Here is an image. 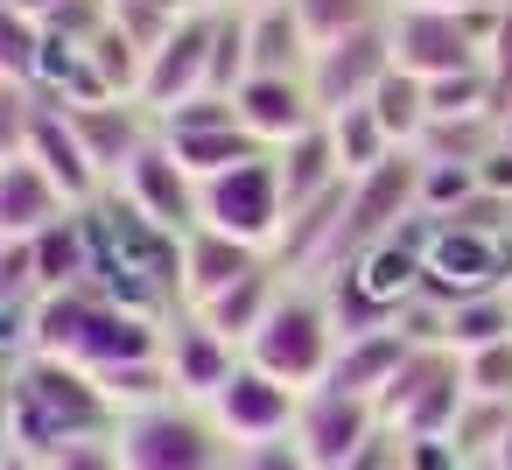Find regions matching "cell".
Here are the masks:
<instances>
[{"instance_id": "6da1fadb", "label": "cell", "mask_w": 512, "mask_h": 470, "mask_svg": "<svg viewBox=\"0 0 512 470\" xmlns=\"http://www.w3.org/2000/svg\"><path fill=\"white\" fill-rule=\"evenodd\" d=\"M85 232H92V288L169 323L183 316V281H176V253L183 239L148 225L120 190H106L99 204H85Z\"/></svg>"}, {"instance_id": "7a4b0ae2", "label": "cell", "mask_w": 512, "mask_h": 470, "mask_svg": "<svg viewBox=\"0 0 512 470\" xmlns=\"http://www.w3.org/2000/svg\"><path fill=\"white\" fill-rule=\"evenodd\" d=\"M162 337H169V323L99 295L92 281L36 302V351L64 358L78 372H113V365H134V358H162Z\"/></svg>"}, {"instance_id": "3957f363", "label": "cell", "mask_w": 512, "mask_h": 470, "mask_svg": "<svg viewBox=\"0 0 512 470\" xmlns=\"http://www.w3.org/2000/svg\"><path fill=\"white\" fill-rule=\"evenodd\" d=\"M113 428H120V414L106 407L92 372H78L64 358H43V351H29L15 365V449L57 456L71 442H99Z\"/></svg>"}, {"instance_id": "277c9868", "label": "cell", "mask_w": 512, "mask_h": 470, "mask_svg": "<svg viewBox=\"0 0 512 470\" xmlns=\"http://www.w3.org/2000/svg\"><path fill=\"white\" fill-rule=\"evenodd\" d=\"M113 449H120V470H232L239 463V442L197 400H162V407L120 414Z\"/></svg>"}, {"instance_id": "5b68a950", "label": "cell", "mask_w": 512, "mask_h": 470, "mask_svg": "<svg viewBox=\"0 0 512 470\" xmlns=\"http://www.w3.org/2000/svg\"><path fill=\"white\" fill-rule=\"evenodd\" d=\"M330 358H337V323H330V302L302 281H288L267 309V323L246 337V365H260L267 379L295 386V393H316L330 379Z\"/></svg>"}, {"instance_id": "8992f818", "label": "cell", "mask_w": 512, "mask_h": 470, "mask_svg": "<svg viewBox=\"0 0 512 470\" xmlns=\"http://www.w3.org/2000/svg\"><path fill=\"white\" fill-rule=\"evenodd\" d=\"M463 400H470L463 358L442 351V344H414L407 365L386 379V393H379L372 407H379V428H386L393 442H449Z\"/></svg>"}, {"instance_id": "52a82bcc", "label": "cell", "mask_w": 512, "mask_h": 470, "mask_svg": "<svg viewBox=\"0 0 512 470\" xmlns=\"http://www.w3.org/2000/svg\"><path fill=\"white\" fill-rule=\"evenodd\" d=\"M491 29H498V8H477V15H449V8H393V15H386L393 71H407V78H421V85L456 78V71H484Z\"/></svg>"}, {"instance_id": "ba28073f", "label": "cell", "mask_w": 512, "mask_h": 470, "mask_svg": "<svg viewBox=\"0 0 512 470\" xmlns=\"http://www.w3.org/2000/svg\"><path fill=\"white\" fill-rule=\"evenodd\" d=\"M197 225H211V232H225V239H246V246H260V253H274V239H281V225H288L274 155L211 176V183H204V204H197Z\"/></svg>"}, {"instance_id": "9c48e42d", "label": "cell", "mask_w": 512, "mask_h": 470, "mask_svg": "<svg viewBox=\"0 0 512 470\" xmlns=\"http://www.w3.org/2000/svg\"><path fill=\"white\" fill-rule=\"evenodd\" d=\"M386 71H393V43H386V22L379 29H358V36H344V43H323L316 57H309V99H316V113L323 120H337V113H351V106H372V92L386 85Z\"/></svg>"}, {"instance_id": "30bf717a", "label": "cell", "mask_w": 512, "mask_h": 470, "mask_svg": "<svg viewBox=\"0 0 512 470\" xmlns=\"http://www.w3.org/2000/svg\"><path fill=\"white\" fill-rule=\"evenodd\" d=\"M64 113H71L78 141H85V162L99 169L106 190L141 162V148L162 141V127H155V113L141 99H64Z\"/></svg>"}, {"instance_id": "8fae6325", "label": "cell", "mask_w": 512, "mask_h": 470, "mask_svg": "<svg viewBox=\"0 0 512 470\" xmlns=\"http://www.w3.org/2000/svg\"><path fill=\"white\" fill-rule=\"evenodd\" d=\"M386 428H379V407L358 400V393H337V386H316L302 393V414H295V442L309 449L316 470H344L358 449H372Z\"/></svg>"}, {"instance_id": "7c38bea8", "label": "cell", "mask_w": 512, "mask_h": 470, "mask_svg": "<svg viewBox=\"0 0 512 470\" xmlns=\"http://www.w3.org/2000/svg\"><path fill=\"white\" fill-rule=\"evenodd\" d=\"M295 414H302V393L281 386V379H267L260 365H239V372L218 386V400H211V421H218L239 449H246V442L295 435Z\"/></svg>"}, {"instance_id": "4fadbf2b", "label": "cell", "mask_w": 512, "mask_h": 470, "mask_svg": "<svg viewBox=\"0 0 512 470\" xmlns=\"http://www.w3.org/2000/svg\"><path fill=\"white\" fill-rule=\"evenodd\" d=\"M29 162L64 190V204H71V211H85V204H99V197H106V183H99V169L85 162V141H78V127H71L64 99H57V92H43V85H36V120H29Z\"/></svg>"}, {"instance_id": "5bb4252c", "label": "cell", "mask_w": 512, "mask_h": 470, "mask_svg": "<svg viewBox=\"0 0 512 470\" xmlns=\"http://www.w3.org/2000/svg\"><path fill=\"white\" fill-rule=\"evenodd\" d=\"M197 92H211V15H183L169 36H162V50L148 57V71H141V106L162 120L169 106H183V99H197Z\"/></svg>"}, {"instance_id": "9a60e30c", "label": "cell", "mask_w": 512, "mask_h": 470, "mask_svg": "<svg viewBox=\"0 0 512 470\" xmlns=\"http://www.w3.org/2000/svg\"><path fill=\"white\" fill-rule=\"evenodd\" d=\"M113 190H120V197H127L148 225H162V232H176V239H183V232H197L204 183H197V176H190V169L162 148V141H155V148H141V162H134Z\"/></svg>"}, {"instance_id": "2e32d148", "label": "cell", "mask_w": 512, "mask_h": 470, "mask_svg": "<svg viewBox=\"0 0 512 470\" xmlns=\"http://www.w3.org/2000/svg\"><path fill=\"white\" fill-rule=\"evenodd\" d=\"M162 365H169V379H176V400H197V407H211V400H218V386H225V379L246 365V351H239V344H225L218 330H204V323L183 309V316H169Z\"/></svg>"}, {"instance_id": "e0dca14e", "label": "cell", "mask_w": 512, "mask_h": 470, "mask_svg": "<svg viewBox=\"0 0 512 470\" xmlns=\"http://www.w3.org/2000/svg\"><path fill=\"white\" fill-rule=\"evenodd\" d=\"M274 253H260V246H246V239H225V232H211V225H197V232H183V253H176V281H183V309H204V302H218L225 288H239L246 274H260Z\"/></svg>"}, {"instance_id": "ac0fdd59", "label": "cell", "mask_w": 512, "mask_h": 470, "mask_svg": "<svg viewBox=\"0 0 512 470\" xmlns=\"http://www.w3.org/2000/svg\"><path fill=\"white\" fill-rule=\"evenodd\" d=\"M232 106H239V127H246L267 155L288 148V141H302L309 127H323V113H316V99H309L302 78H246V85L232 92Z\"/></svg>"}, {"instance_id": "d6986e66", "label": "cell", "mask_w": 512, "mask_h": 470, "mask_svg": "<svg viewBox=\"0 0 512 470\" xmlns=\"http://www.w3.org/2000/svg\"><path fill=\"white\" fill-rule=\"evenodd\" d=\"M64 211H71V204H64V190H57L29 155L0 169V246H29V239H36V232H50Z\"/></svg>"}, {"instance_id": "ffe728a7", "label": "cell", "mask_w": 512, "mask_h": 470, "mask_svg": "<svg viewBox=\"0 0 512 470\" xmlns=\"http://www.w3.org/2000/svg\"><path fill=\"white\" fill-rule=\"evenodd\" d=\"M407 351H414V337H407L400 323H393V330H372V337H344L337 358H330V379H323V386L358 393V400H379L386 379L407 365Z\"/></svg>"}, {"instance_id": "44dd1931", "label": "cell", "mask_w": 512, "mask_h": 470, "mask_svg": "<svg viewBox=\"0 0 512 470\" xmlns=\"http://www.w3.org/2000/svg\"><path fill=\"white\" fill-rule=\"evenodd\" d=\"M246 15V8H239ZM309 57H316V43H309V29L295 22V8H260V15H246V64H253V78H309Z\"/></svg>"}, {"instance_id": "7402d4cb", "label": "cell", "mask_w": 512, "mask_h": 470, "mask_svg": "<svg viewBox=\"0 0 512 470\" xmlns=\"http://www.w3.org/2000/svg\"><path fill=\"white\" fill-rule=\"evenodd\" d=\"M281 288H288V274L267 260L260 274H246L239 288H225L218 302H204V309H190V316H197L204 330H218L225 344H239V351H246V337L267 323V309H274V295H281Z\"/></svg>"}, {"instance_id": "603a6c76", "label": "cell", "mask_w": 512, "mask_h": 470, "mask_svg": "<svg viewBox=\"0 0 512 470\" xmlns=\"http://www.w3.org/2000/svg\"><path fill=\"white\" fill-rule=\"evenodd\" d=\"M29 260H36V288L57 295V288H85L92 281V232H85V211H64L50 232L29 239Z\"/></svg>"}, {"instance_id": "cb8c5ba5", "label": "cell", "mask_w": 512, "mask_h": 470, "mask_svg": "<svg viewBox=\"0 0 512 470\" xmlns=\"http://www.w3.org/2000/svg\"><path fill=\"white\" fill-rule=\"evenodd\" d=\"M274 176H281V204H288V211H295V204H309V197H323V190H337V183H344V169H337L330 127H309L302 141L274 148Z\"/></svg>"}, {"instance_id": "d4e9b609", "label": "cell", "mask_w": 512, "mask_h": 470, "mask_svg": "<svg viewBox=\"0 0 512 470\" xmlns=\"http://www.w3.org/2000/svg\"><path fill=\"white\" fill-rule=\"evenodd\" d=\"M372 120H379V134H386L400 155H414L421 134H428V85L407 78V71H386V85L372 92Z\"/></svg>"}, {"instance_id": "484cf974", "label": "cell", "mask_w": 512, "mask_h": 470, "mask_svg": "<svg viewBox=\"0 0 512 470\" xmlns=\"http://www.w3.org/2000/svg\"><path fill=\"white\" fill-rule=\"evenodd\" d=\"M505 337H512V295H470V302L442 309V351H456V358L505 344Z\"/></svg>"}, {"instance_id": "4316f807", "label": "cell", "mask_w": 512, "mask_h": 470, "mask_svg": "<svg viewBox=\"0 0 512 470\" xmlns=\"http://www.w3.org/2000/svg\"><path fill=\"white\" fill-rule=\"evenodd\" d=\"M197 183H211V176H225V169H239V162H260L267 148L246 134V127H218V134H183V141H162Z\"/></svg>"}, {"instance_id": "83f0119b", "label": "cell", "mask_w": 512, "mask_h": 470, "mask_svg": "<svg viewBox=\"0 0 512 470\" xmlns=\"http://www.w3.org/2000/svg\"><path fill=\"white\" fill-rule=\"evenodd\" d=\"M295 8V22L309 29V43L323 50V43H344V36H358V29H379L386 15H393V0H288Z\"/></svg>"}, {"instance_id": "f1b7e54d", "label": "cell", "mask_w": 512, "mask_h": 470, "mask_svg": "<svg viewBox=\"0 0 512 470\" xmlns=\"http://www.w3.org/2000/svg\"><path fill=\"white\" fill-rule=\"evenodd\" d=\"M330 127V148H337V169L358 183V176H372L379 162H393L400 148L379 134V120H372V106H351V113H337V120H323Z\"/></svg>"}, {"instance_id": "f546056e", "label": "cell", "mask_w": 512, "mask_h": 470, "mask_svg": "<svg viewBox=\"0 0 512 470\" xmlns=\"http://www.w3.org/2000/svg\"><path fill=\"white\" fill-rule=\"evenodd\" d=\"M92 379H99V393H106L113 414H141V407L176 400V379H169L162 358H134V365H113V372H92Z\"/></svg>"}, {"instance_id": "4dcf8cb0", "label": "cell", "mask_w": 512, "mask_h": 470, "mask_svg": "<svg viewBox=\"0 0 512 470\" xmlns=\"http://www.w3.org/2000/svg\"><path fill=\"white\" fill-rule=\"evenodd\" d=\"M43 71V22L0 0V85H36Z\"/></svg>"}, {"instance_id": "1f68e13d", "label": "cell", "mask_w": 512, "mask_h": 470, "mask_svg": "<svg viewBox=\"0 0 512 470\" xmlns=\"http://www.w3.org/2000/svg\"><path fill=\"white\" fill-rule=\"evenodd\" d=\"M505 428H512V400H477V393H470L463 414H456V428H449V442H456V456H463L470 470H484Z\"/></svg>"}, {"instance_id": "d6a6232c", "label": "cell", "mask_w": 512, "mask_h": 470, "mask_svg": "<svg viewBox=\"0 0 512 470\" xmlns=\"http://www.w3.org/2000/svg\"><path fill=\"white\" fill-rule=\"evenodd\" d=\"M246 78H253V64H246V15L239 8H218L211 15V92L232 99Z\"/></svg>"}, {"instance_id": "836d02e7", "label": "cell", "mask_w": 512, "mask_h": 470, "mask_svg": "<svg viewBox=\"0 0 512 470\" xmlns=\"http://www.w3.org/2000/svg\"><path fill=\"white\" fill-rule=\"evenodd\" d=\"M414 162H421V155H414ZM470 197H477V169H463V162H421V197H414L421 218L442 225V218H456Z\"/></svg>"}, {"instance_id": "e575fe53", "label": "cell", "mask_w": 512, "mask_h": 470, "mask_svg": "<svg viewBox=\"0 0 512 470\" xmlns=\"http://www.w3.org/2000/svg\"><path fill=\"white\" fill-rule=\"evenodd\" d=\"M176 22H183V15L169 8V0H113V29H120L141 57H155V50H162V36H169Z\"/></svg>"}, {"instance_id": "d590c367", "label": "cell", "mask_w": 512, "mask_h": 470, "mask_svg": "<svg viewBox=\"0 0 512 470\" xmlns=\"http://www.w3.org/2000/svg\"><path fill=\"white\" fill-rule=\"evenodd\" d=\"M155 127H162V141H183V134H218V127H239V106H232V99H218V92H197V99L169 106Z\"/></svg>"}, {"instance_id": "8d00e7d4", "label": "cell", "mask_w": 512, "mask_h": 470, "mask_svg": "<svg viewBox=\"0 0 512 470\" xmlns=\"http://www.w3.org/2000/svg\"><path fill=\"white\" fill-rule=\"evenodd\" d=\"M29 120H36V85H0V169L29 155Z\"/></svg>"}, {"instance_id": "74e56055", "label": "cell", "mask_w": 512, "mask_h": 470, "mask_svg": "<svg viewBox=\"0 0 512 470\" xmlns=\"http://www.w3.org/2000/svg\"><path fill=\"white\" fill-rule=\"evenodd\" d=\"M463 386H470L477 400H512V337L470 351V358H463Z\"/></svg>"}, {"instance_id": "f35d334b", "label": "cell", "mask_w": 512, "mask_h": 470, "mask_svg": "<svg viewBox=\"0 0 512 470\" xmlns=\"http://www.w3.org/2000/svg\"><path fill=\"white\" fill-rule=\"evenodd\" d=\"M232 470H316V463H309V449L295 435H274V442H246Z\"/></svg>"}, {"instance_id": "ab89813d", "label": "cell", "mask_w": 512, "mask_h": 470, "mask_svg": "<svg viewBox=\"0 0 512 470\" xmlns=\"http://www.w3.org/2000/svg\"><path fill=\"white\" fill-rule=\"evenodd\" d=\"M484 71H491V85H498V113H512V0L498 8L491 50H484Z\"/></svg>"}, {"instance_id": "60d3db41", "label": "cell", "mask_w": 512, "mask_h": 470, "mask_svg": "<svg viewBox=\"0 0 512 470\" xmlns=\"http://www.w3.org/2000/svg\"><path fill=\"white\" fill-rule=\"evenodd\" d=\"M43 470H120V449H113V435H99V442H71V449L43 456Z\"/></svg>"}, {"instance_id": "b9f144b4", "label": "cell", "mask_w": 512, "mask_h": 470, "mask_svg": "<svg viewBox=\"0 0 512 470\" xmlns=\"http://www.w3.org/2000/svg\"><path fill=\"white\" fill-rule=\"evenodd\" d=\"M15 456V365L0 358V463Z\"/></svg>"}, {"instance_id": "7bdbcfd3", "label": "cell", "mask_w": 512, "mask_h": 470, "mask_svg": "<svg viewBox=\"0 0 512 470\" xmlns=\"http://www.w3.org/2000/svg\"><path fill=\"white\" fill-rule=\"evenodd\" d=\"M344 470H400V442H393V435H379V442H372V449H358Z\"/></svg>"}, {"instance_id": "ee69618b", "label": "cell", "mask_w": 512, "mask_h": 470, "mask_svg": "<svg viewBox=\"0 0 512 470\" xmlns=\"http://www.w3.org/2000/svg\"><path fill=\"white\" fill-rule=\"evenodd\" d=\"M393 8H449V15H477V8H505V0H393Z\"/></svg>"}, {"instance_id": "f6af8a7d", "label": "cell", "mask_w": 512, "mask_h": 470, "mask_svg": "<svg viewBox=\"0 0 512 470\" xmlns=\"http://www.w3.org/2000/svg\"><path fill=\"white\" fill-rule=\"evenodd\" d=\"M176 15H218V8H232V0H169Z\"/></svg>"}, {"instance_id": "bcb514c9", "label": "cell", "mask_w": 512, "mask_h": 470, "mask_svg": "<svg viewBox=\"0 0 512 470\" xmlns=\"http://www.w3.org/2000/svg\"><path fill=\"white\" fill-rule=\"evenodd\" d=\"M484 470H512V428L498 435V449H491V463H484Z\"/></svg>"}, {"instance_id": "7dc6e473", "label": "cell", "mask_w": 512, "mask_h": 470, "mask_svg": "<svg viewBox=\"0 0 512 470\" xmlns=\"http://www.w3.org/2000/svg\"><path fill=\"white\" fill-rule=\"evenodd\" d=\"M15 8H22V15H36V22H50V15L64 8V0H15Z\"/></svg>"}, {"instance_id": "c3c4849f", "label": "cell", "mask_w": 512, "mask_h": 470, "mask_svg": "<svg viewBox=\"0 0 512 470\" xmlns=\"http://www.w3.org/2000/svg\"><path fill=\"white\" fill-rule=\"evenodd\" d=\"M0 470H43V456H29V449H15L8 463H0Z\"/></svg>"}, {"instance_id": "681fc988", "label": "cell", "mask_w": 512, "mask_h": 470, "mask_svg": "<svg viewBox=\"0 0 512 470\" xmlns=\"http://www.w3.org/2000/svg\"><path fill=\"white\" fill-rule=\"evenodd\" d=\"M232 8H246V15H260V8H288V0H232Z\"/></svg>"}, {"instance_id": "f907efd6", "label": "cell", "mask_w": 512, "mask_h": 470, "mask_svg": "<svg viewBox=\"0 0 512 470\" xmlns=\"http://www.w3.org/2000/svg\"><path fill=\"white\" fill-rule=\"evenodd\" d=\"M498 141H505V148H512V113H505V120H498Z\"/></svg>"}]
</instances>
